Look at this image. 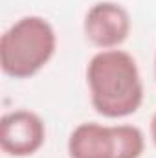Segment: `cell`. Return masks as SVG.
Listing matches in <instances>:
<instances>
[{"label":"cell","instance_id":"6","mask_svg":"<svg viewBox=\"0 0 156 158\" xmlns=\"http://www.w3.org/2000/svg\"><path fill=\"white\" fill-rule=\"evenodd\" d=\"M116 158H140L145 149V134L140 127L130 123L114 125Z\"/></svg>","mask_w":156,"mask_h":158},{"label":"cell","instance_id":"3","mask_svg":"<svg viewBox=\"0 0 156 158\" xmlns=\"http://www.w3.org/2000/svg\"><path fill=\"white\" fill-rule=\"evenodd\" d=\"M130 13L127 11V7L112 0L92 4L83 20L84 37L99 50L119 48L130 35Z\"/></svg>","mask_w":156,"mask_h":158},{"label":"cell","instance_id":"1","mask_svg":"<svg viewBox=\"0 0 156 158\" xmlns=\"http://www.w3.org/2000/svg\"><path fill=\"white\" fill-rule=\"evenodd\" d=\"M90 103L109 119L127 118L143 103V81L136 59L125 50H99L86 64Z\"/></svg>","mask_w":156,"mask_h":158},{"label":"cell","instance_id":"8","mask_svg":"<svg viewBox=\"0 0 156 158\" xmlns=\"http://www.w3.org/2000/svg\"><path fill=\"white\" fill-rule=\"evenodd\" d=\"M154 77H156V55H154Z\"/></svg>","mask_w":156,"mask_h":158},{"label":"cell","instance_id":"4","mask_svg":"<svg viewBox=\"0 0 156 158\" xmlns=\"http://www.w3.org/2000/svg\"><path fill=\"white\" fill-rule=\"evenodd\" d=\"M46 142V125L37 112L17 109L0 118V149L15 158L31 156Z\"/></svg>","mask_w":156,"mask_h":158},{"label":"cell","instance_id":"7","mask_svg":"<svg viewBox=\"0 0 156 158\" xmlns=\"http://www.w3.org/2000/svg\"><path fill=\"white\" fill-rule=\"evenodd\" d=\"M151 138H153V143H154V147H156V112L151 118Z\"/></svg>","mask_w":156,"mask_h":158},{"label":"cell","instance_id":"5","mask_svg":"<svg viewBox=\"0 0 156 158\" xmlns=\"http://www.w3.org/2000/svg\"><path fill=\"white\" fill-rule=\"evenodd\" d=\"M70 158H116L114 125L97 121H84L70 132L68 138Z\"/></svg>","mask_w":156,"mask_h":158},{"label":"cell","instance_id":"2","mask_svg":"<svg viewBox=\"0 0 156 158\" xmlns=\"http://www.w3.org/2000/svg\"><path fill=\"white\" fill-rule=\"evenodd\" d=\"M57 50V33L50 20L26 15L15 20L0 37L2 72L15 79H28L51 61Z\"/></svg>","mask_w":156,"mask_h":158}]
</instances>
